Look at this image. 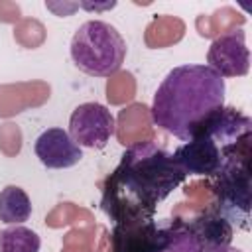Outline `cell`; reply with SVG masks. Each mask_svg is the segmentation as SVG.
<instances>
[{"label": "cell", "mask_w": 252, "mask_h": 252, "mask_svg": "<svg viewBox=\"0 0 252 252\" xmlns=\"http://www.w3.org/2000/svg\"><path fill=\"white\" fill-rule=\"evenodd\" d=\"M110 246L112 252H203L189 222L181 219L116 222Z\"/></svg>", "instance_id": "obj_3"}, {"label": "cell", "mask_w": 252, "mask_h": 252, "mask_svg": "<svg viewBox=\"0 0 252 252\" xmlns=\"http://www.w3.org/2000/svg\"><path fill=\"white\" fill-rule=\"evenodd\" d=\"M39 236L22 224L0 230V252H39Z\"/></svg>", "instance_id": "obj_12"}, {"label": "cell", "mask_w": 252, "mask_h": 252, "mask_svg": "<svg viewBox=\"0 0 252 252\" xmlns=\"http://www.w3.org/2000/svg\"><path fill=\"white\" fill-rule=\"evenodd\" d=\"M217 213L242 230L250 228V138L224 148L215 173Z\"/></svg>", "instance_id": "obj_4"}, {"label": "cell", "mask_w": 252, "mask_h": 252, "mask_svg": "<svg viewBox=\"0 0 252 252\" xmlns=\"http://www.w3.org/2000/svg\"><path fill=\"white\" fill-rule=\"evenodd\" d=\"M209 67L224 77H244L250 69V51L242 30H232L217 37L207 53Z\"/></svg>", "instance_id": "obj_7"}, {"label": "cell", "mask_w": 252, "mask_h": 252, "mask_svg": "<svg viewBox=\"0 0 252 252\" xmlns=\"http://www.w3.org/2000/svg\"><path fill=\"white\" fill-rule=\"evenodd\" d=\"M187 173L173 156L154 142L126 148L120 163L102 181V211L116 222L154 219L158 205L183 181Z\"/></svg>", "instance_id": "obj_1"}, {"label": "cell", "mask_w": 252, "mask_h": 252, "mask_svg": "<svg viewBox=\"0 0 252 252\" xmlns=\"http://www.w3.org/2000/svg\"><path fill=\"white\" fill-rule=\"evenodd\" d=\"M224 102V79L209 65H181L171 69L158 87L152 120L171 136L189 142L205 118Z\"/></svg>", "instance_id": "obj_2"}, {"label": "cell", "mask_w": 252, "mask_h": 252, "mask_svg": "<svg viewBox=\"0 0 252 252\" xmlns=\"http://www.w3.org/2000/svg\"><path fill=\"white\" fill-rule=\"evenodd\" d=\"M114 134L112 112L98 102L79 104L69 118V136L77 146L100 150Z\"/></svg>", "instance_id": "obj_6"}, {"label": "cell", "mask_w": 252, "mask_h": 252, "mask_svg": "<svg viewBox=\"0 0 252 252\" xmlns=\"http://www.w3.org/2000/svg\"><path fill=\"white\" fill-rule=\"evenodd\" d=\"M126 57V41L120 32L100 20H89L71 39V59L79 71L91 77L114 75Z\"/></svg>", "instance_id": "obj_5"}, {"label": "cell", "mask_w": 252, "mask_h": 252, "mask_svg": "<svg viewBox=\"0 0 252 252\" xmlns=\"http://www.w3.org/2000/svg\"><path fill=\"white\" fill-rule=\"evenodd\" d=\"M205 252H242V250H234V248L222 246V248H213V250H205Z\"/></svg>", "instance_id": "obj_13"}, {"label": "cell", "mask_w": 252, "mask_h": 252, "mask_svg": "<svg viewBox=\"0 0 252 252\" xmlns=\"http://www.w3.org/2000/svg\"><path fill=\"white\" fill-rule=\"evenodd\" d=\"M175 163L187 175H207L215 177L222 163V148L209 136H195L183 146H179L173 154Z\"/></svg>", "instance_id": "obj_8"}, {"label": "cell", "mask_w": 252, "mask_h": 252, "mask_svg": "<svg viewBox=\"0 0 252 252\" xmlns=\"http://www.w3.org/2000/svg\"><path fill=\"white\" fill-rule=\"evenodd\" d=\"M33 152L37 159L49 169H67L83 159L81 146H77L63 128L43 130L33 144Z\"/></svg>", "instance_id": "obj_9"}, {"label": "cell", "mask_w": 252, "mask_h": 252, "mask_svg": "<svg viewBox=\"0 0 252 252\" xmlns=\"http://www.w3.org/2000/svg\"><path fill=\"white\" fill-rule=\"evenodd\" d=\"M189 226L195 232L197 240L201 242L203 252L213 250V248H222V246L230 244L232 226L219 213H205V215L193 219L189 222Z\"/></svg>", "instance_id": "obj_10"}, {"label": "cell", "mask_w": 252, "mask_h": 252, "mask_svg": "<svg viewBox=\"0 0 252 252\" xmlns=\"http://www.w3.org/2000/svg\"><path fill=\"white\" fill-rule=\"evenodd\" d=\"M32 217V201L18 185H6L0 191V220L6 224H20Z\"/></svg>", "instance_id": "obj_11"}]
</instances>
